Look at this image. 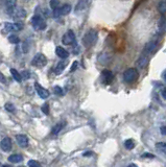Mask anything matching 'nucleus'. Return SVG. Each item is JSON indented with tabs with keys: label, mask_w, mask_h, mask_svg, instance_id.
Segmentation results:
<instances>
[{
	"label": "nucleus",
	"mask_w": 166,
	"mask_h": 167,
	"mask_svg": "<svg viewBox=\"0 0 166 167\" xmlns=\"http://www.w3.org/2000/svg\"><path fill=\"white\" fill-rule=\"evenodd\" d=\"M98 39V34L95 29H90L87 32L85 36L83 37V45L86 48H91L93 45H95L96 41Z\"/></svg>",
	"instance_id": "1"
},
{
	"label": "nucleus",
	"mask_w": 166,
	"mask_h": 167,
	"mask_svg": "<svg viewBox=\"0 0 166 167\" xmlns=\"http://www.w3.org/2000/svg\"><path fill=\"white\" fill-rule=\"evenodd\" d=\"M32 25L36 30H43L46 28L45 19L41 15H35L32 18Z\"/></svg>",
	"instance_id": "2"
},
{
	"label": "nucleus",
	"mask_w": 166,
	"mask_h": 167,
	"mask_svg": "<svg viewBox=\"0 0 166 167\" xmlns=\"http://www.w3.org/2000/svg\"><path fill=\"white\" fill-rule=\"evenodd\" d=\"M138 78V71L135 68H129L123 72V80L126 83H133Z\"/></svg>",
	"instance_id": "3"
},
{
	"label": "nucleus",
	"mask_w": 166,
	"mask_h": 167,
	"mask_svg": "<svg viewBox=\"0 0 166 167\" xmlns=\"http://www.w3.org/2000/svg\"><path fill=\"white\" fill-rule=\"evenodd\" d=\"M32 65L37 68H43L47 65V59L43 54H37L32 61Z\"/></svg>",
	"instance_id": "4"
},
{
	"label": "nucleus",
	"mask_w": 166,
	"mask_h": 167,
	"mask_svg": "<svg viewBox=\"0 0 166 167\" xmlns=\"http://www.w3.org/2000/svg\"><path fill=\"white\" fill-rule=\"evenodd\" d=\"M75 42H76L75 35L73 32V30L71 29H69L62 38V43L64 45H73L75 44Z\"/></svg>",
	"instance_id": "5"
},
{
	"label": "nucleus",
	"mask_w": 166,
	"mask_h": 167,
	"mask_svg": "<svg viewBox=\"0 0 166 167\" xmlns=\"http://www.w3.org/2000/svg\"><path fill=\"white\" fill-rule=\"evenodd\" d=\"M70 12H71L70 4H64V6L58 7L57 9L53 11V17L58 18V17H60V16H65V15H68Z\"/></svg>",
	"instance_id": "6"
},
{
	"label": "nucleus",
	"mask_w": 166,
	"mask_h": 167,
	"mask_svg": "<svg viewBox=\"0 0 166 167\" xmlns=\"http://www.w3.org/2000/svg\"><path fill=\"white\" fill-rule=\"evenodd\" d=\"M4 27L7 32H19L23 28V23L22 22H16V23H9V22H6L4 23Z\"/></svg>",
	"instance_id": "7"
},
{
	"label": "nucleus",
	"mask_w": 166,
	"mask_h": 167,
	"mask_svg": "<svg viewBox=\"0 0 166 167\" xmlns=\"http://www.w3.org/2000/svg\"><path fill=\"white\" fill-rule=\"evenodd\" d=\"M35 88H36V91H37L38 95H39L41 98H43V99L47 98L48 96L50 95L49 91H48L47 89H45V88H43L42 86H40L38 83H35Z\"/></svg>",
	"instance_id": "8"
},
{
	"label": "nucleus",
	"mask_w": 166,
	"mask_h": 167,
	"mask_svg": "<svg viewBox=\"0 0 166 167\" xmlns=\"http://www.w3.org/2000/svg\"><path fill=\"white\" fill-rule=\"evenodd\" d=\"M158 45H159V42L158 41H150L149 43H147L146 44V46H145L144 48V54H153V52H155L156 50H157V48H158Z\"/></svg>",
	"instance_id": "9"
},
{
	"label": "nucleus",
	"mask_w": 166,
	"mask_h": 167,
	"mask_svg": "<svg viewBox=\"0 0 166 167\" xmlns=\"http://www.w3.org/2000/svg\"><path fill=\"white\" fill-rule=\"evenodd\" d=\"M0 148L3 151H9L12 149V140L9 137H6L1 140V143H0Z\"/></svg>",
	"instance_id": "10"
},
{
	"label": "nucleus",
	"mask_w": 166,
	"mask_h": 167,
	"mask_svg": "<svg viewBox=\"0 0 166 167\" xmlns=\"http://www.w3.org/2000/svg\"><path fill=\"white\" fill-rule=\"evenodd\" d=\"M149 62V55L143 52V54H141V57L139 58V60H138L137 65L139 66V68H142V69H143L144 67L147 66Z\"/></svg>",
	"instance_id": "11"
},
{
	"label": "nucleus",
	"mask_w": 166,
	"mask_h": 167,
	"mask_svg": "<svg viewBox=\"0 0 166 167\" xmlns=\"http://www.w3.org/2000/svg\"><path fill=\"white\" fill-rule=\"evenodd\" d=\"M16 140H17V143L19 144L21 147H27V145H28V138L25 135H17Z\"/></svg>",
	"instance_id": "12"
},
{
	"label": "nucleus",
	"mask_w": 166,
	"mask_h": 167,
	"mask_svg": "<svg viewBox=\"0 0 166 167\" xmlns=\"http://www.w3.org/2000/svg\"><path fill=\"white\" fill-rule=\"evenodd\" d=\"M55 54L58 55V58H61V59H67L68 58V51L65 49V48H63V47H61V46H58L57 48H55Z\"/></svg>",
	"instance_id": "13"
},
{
	"label": "nucleus",
	"mask_w": 166,
	"mask_h": 167,
	"mask_svg": "<svg viewBox=\"0 0 166 167\" xmlns=\"http://www.w3.org/2000/svg\"><path fill=\"white\" fill-rule=\"evenodd\" d=\"M113 74L110 70H104L103 71V80L104 84H111L112 80H113Z\"/></svg>",
	"instance_id": "14"
},
{
	"label": "nucleus",
	"mask_w": 166,
	"mask_h": 167,
	"mask_svg": "<svg viewBox=\"0 0 166 167\" xmlns=\"http://www.w3.org/2000/svg\"><path fill=\"white\" fill-rule=\"evenodd\" d=\"M65 121H61V122H58L57 124H55V126L52 128L51 130V133L53 134V135H57V134L60 133L61 131L63 130V128L65 126Z\"/></svg>",
	"instance_id": "15"
},
{
	"label": "nucleus",
	"mask_w": 166,
	"mask_h": 167,
	"mask_svg": "<svg viewBox=\"0 0 166 167\" xmlns=\"http://www.w3.org/2000/svg\"><path fill=\"white\" fill-rule=\"evenodd\" d=\"M9 161L11 163H19V162L23 161V157L19 154H14V155H11L9 157Z\"/></svg>",
	"instance_id": "16"
},
{
	"label": "nucleus",
	"mask_w": 166,
	"mask_h": 167,
	"mask_svg": "<svg viewBox=\"0 0 166 167\" xmlns=\"http://www.w3.org/2000/svg\"><path fill=\"white\" fill-rule=\"evenodd\" d=\"M66 65H67V63L66 62H58L57 67H55V72L57 73V74H60V73L63 72V70L66 68Z\"/></svg>",
	"instance_id": "17"
},
{
	"label": "nucleus",
	"mask_w": 166,
	"mask_h": 167,
	"mask_svg": "<svg viewBox=\"0 0 166 167\" xmlns=\"http://www.w3.org/2000/svg\"><path fill=\"white\" fill-rule=\"evenodd\" d=\"M11 73H12V75H13V78H14L16 82L21 83V80H22L21 73H19L16 69H14V68H12V69H11Z\"/></svg>",
	"instance_id": "18"
},
{
	"label": "nucleus",
	"mask_w": 166,
	"mask_h": 167,
	"mask_svg": "<svg viewBox=\"0 0 166 167\" xmlns=\"http://www.w3.org/2000/svg\"><path fill=\"white\" fill-rule=\"evenodd\" d=\"M124 146H126V149L131 150V149L134 148L135 142L132 140V139H127V140H126V142H124Z\"/></svg>",
	"instance_id": "19"
},
{
	"label": "nucleus",
	"mask_w": 166,
	"mask_h": 167,
	"mask_svg": "<svg viewBox=\"0 0 166 167\" xmlns=\"http://www.w3.org/2000/svg\"><path fill=\"white\" fill-rule=\"evenodd\" d=\"M156 148H157L159 151H162L163 154H165V151H166V144H165V142L157 143V144H156Z\"/></svg>",
	"instance_id": "20"
},
{
	"label": "nucleus",
	"mask_w": 166,
	"mask_h": 167,
	"mask_svg": "<svg viewBox=\"0 0 166 167\" xmlns=\"http://www.w3.org/2000/svg\"><path fill=\"white\" fill-rule=\"evenodd\" d=\"M166 11V1H161L159 3V12L162 14V16H165Z\"/></svg>",
	"instance_id": "21"
},
{
	"label": "nucleus",
	"mask_w": 166,
	"mask_h": 167,
	"mask_svg": "<svg viewBox=\"0 0 166 167\" xmlns=\"http://www.w3.org/2000/svg\"><path fill=\"white\" fill-rule=\"evenodd\" d=\"M159 28H160V32H165V16L161 17V20L159 21Z\"/></svg>",
	"instance_id": "22"
},
{
	"label": "nucleus",
	"mask_w": 166,
	"mask_h": 167,
	"mask_svg": "<svg viewBox=\"0 0 166 167\" xmlns=\"http://www.w3.org/2000/svg\"><path fill=\"white\" fill-rule=\"evenodd\" d=\"M9 43H12V44H18V43L20 42V39L16 35H11V36L9 37Z\"/></svg>",
	"instance_id": "23"
},
{
	"label": "nucleus",
	"mask_w": 166,
	"mask_h": 167,
	"mask_svg": "<svg viewBox=\"0 0 166 167\" xmlns=\"http://www.w3.org/2000/svg\"><path fill=\"white\" fill-rule=\"evenodd\" d=\"M4 108H6V110L9 111V112H15V110H16V109H15V106L13 105V103H11V102L6 103Z\"/></svg>",
	"instance_id": "24"
},
{
	"label": "nucleus",
	"mask_w": 166,
	"mask_h": 167,
	"mask_svg": "<svg viewBox=\"0 0 166 167\" xmlns=\"http://www.w3.org/2000/svg\"><path fill=\"white\" fill-rule=\"evenodd\" d=\"M27 165H28L29 167H42L39 162L35 161V160H29L28 163H27Z\"/></svg>",
	"instance_id": "25"
},
{
	"label": "nucleus",
	"mask_w": 166,
	"mask_h": 167,
	"mask_svg": "<svg viewBox=\"0 0 166 167\" xmlns=\"http://www.w3.org/2000/svg\"><path fill=\"white\" fill-rule=\"evenodd\" d=\"M42 112L46 114V115L49 114V105H48V103H44V105L42 106Z\"/></svg>",
	"instance_id": "26"
},
{
	"label": "nucleus",
	"mask_w": 166,
	"mask_h": 167,
	"mask_svg": "<svg viewBox=\"0 0 166 167\" xmlns=\"http://www.w3.org/2000/svg\"><path fill=\"white\" fill-rule=\"evenodd\" d=\"M50 6H51V9L55 11L58 7H60V1H50Z\"/></svg>",
	"instance_id": "27"
},
{
	"label": "nucleus",
	"mask_w": 166,
	"mask_h": 167,
	"mask_svg": "<svg viewBox=\"0 0 166 167\" xmlns=\"http://www.w3.org/2000/svg\"><path fill=\"white\" fill-rule=\"evenodd\" d=\"M53 90H55V93L57 95H63V94H64L63 89H62L61 87H58V86H55V89H53Z\"/></svg>",
	"instance_id": "28"
},
{
	"label": "nucleus",
	"mask_w": 166,
	"mask_h": 167,
	"mask_svg": "<svg viewBox=\"0 0 166 167\" xmlns=\"http://www.w3.org/2000/svg\"><path fill=\"white\" fill-rule=\"evenodd\" d=\"M0 83H2V84H6V77L4 76V75L2 74L1 72H0Z\"/></svg>",
	"instance_id": "29"
},
{
	"label": "nucleus",
	"mask_w": 166,
	"mask_h": 167,
	"mask_svg": "<svg viewBox=\"0 0 166 167\" xmlns=\"http://www.w3.org/2000/svg\"><path fill=\"white\" fill-rule=\"evenodd\" d=\"M24 77V78H29L30 75H29V72L28 71H23L22 74H21V77Z\"/></svg>",
	"instance_id": "30"
},
{
	"label": "nucleus",
	"mask_w": 166,
	"mask_h": 167,
	"mask_svg": "<svg viewBox=\"0 0 166 167\" xmlns=\"http://www.w3.org/2000/svg\"><path fill=\"white\" fill-rule=\"evenodd\" d=\"M141 157H142V158H149V159L155 158V156L152 155V154H143V155H142Z\"/></svg>",
	"instance_id": "31"
},
{
	"label": "nucleus",
	"mask_w": 166,
	"mask_h": 167,
	"mask_svg": "<svg viewBox=\"0 0 166 167\" xmlns=\"http://www.w3.org/2000/svg\"><path fill=\"white\" fill-rule=\"evenodd\" d=\"M76 68H77V62H73V64H72V68H71L70 71H71V72H73V71H74V70L76 69Z\"/></svg>",
	"instance_id": "32"
},
{
	"label": "nucleus",
	"mask_w": 166,
	"mask_h": 167,
	"mask_svg": "<svg viewBox=\"0 0 166 167\" xmlns=\"http://www.w3.org/2000/svg\"><path fill=\"white\" fill-rule=\"evenodd\" d=\"M161 133H162V135L163 136H165V134H166V130H165V126L163 125L162 128H161Z\"/></svg>",
	"instance_id": "33"
},
{
	"label": "nucleus",
	"mask_w": 166,
	"mask_h": 167,
	"mask_svg": "<svg viewBox=\"0 0 166 167\" xmlns=\"http://www.w3.org/2000/svg\"><path fill=\"white\" fill-rule=\"evenodd\" d=\"M162 96H163V98H164V99H166V93H165V89H163V90H162Z\"/></svg>",
	"instance_id": "34"
},
{
	"label": "nucleus",
	"mask_w": 166,
	"mask_h": 167,
	"mask_svg": "<svg viewBox=\"0 0 166 167\" xmlns=\"http://www.w3.org/2000/svg\"><path fill=\"white\" fill-rule=\"evenodd\" d=\"M127 167H138V166L136 165V164H130V165L127 166Z\"/></svg>",
	"instance_id": "35"
},
{
	"label": "nucleus",
	"mask_w": 166,
	"mask_h": 167,
	"mask_svg": "<svg viewBox=\"0 0 166 167\" xmlns=\"http://www.w3.org/2000/svg\"><path fill=\"white\" fill-rule=\"evenodd\" d=\"M90 155H92V153H86V154H84V156H90Z\"/></svg>",
	"instance_id": "36"
},
{
	"label": "nucleus",
	"mask_w": 166,
	"mask_h": 167,
	"mask_svg": "<svg viewBox=\"0 0 166 167\" xmlns=\"http://www.w3.org/2000/svg\"><path fill=\"white\" fill-rule=\"evenodd\" d=\"M0 167H12V166H9V165H2V166H0Z\"/></svg>",
	"instance_id": "37"
}]
</instances>
